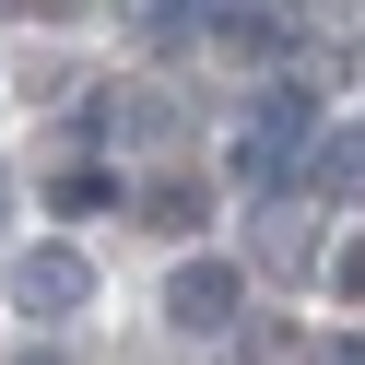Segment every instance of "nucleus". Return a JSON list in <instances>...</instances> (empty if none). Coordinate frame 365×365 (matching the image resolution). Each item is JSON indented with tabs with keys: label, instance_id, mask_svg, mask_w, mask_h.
I'll list each match as a JSON object with an SVG mask.
<instances>
[{
	"label": "nucleus",
	"instance_id": "5",
	"mask_svg": "<svg viewBox=\"0 0 365 365\" xmlns=\"http://www.w3.org/2000/svg\"><path fill=\"white\" fill-rule=\"evenodd\" d=\"M307 189H318V200H365V130H318Z\"/></svg>",
	"mask_w": 365,
	"mask_h": 365
},
{
	"label": "nucleus",
	"instance_id": "2",
	"mask_svg": "<svg viewBox=\"0 0 365 365\" xmlns=\"http://www.w3.org/2000/svg\"><path fill=\"white\" fill-rule=\"evenodd\" d=\"M12 307H24V318H83V307H95V259H83L71 236L12 247Z\"/></svg>",
	"mask_w": 365,
	"mask_h": 365
},
{
	"label": "nucleus",
	"instance_id": "10",
	"mask_svg": "<svg viewBox=\"0 0 365 365\" xmlns=\"http://www.w3.org/2000/svg\"><path fill=\"white\" fill-rule=\"evenodd\" d=\"M341 365H365V341H341Z\"/></svg>",
	"mask_w": 365,
	"mask_h": 365
},
{
	"label": "nucleus",
	"instance_id": "4",
	"mask_svg": "<svg viewBox=\"0 0 365 365\" xmlns=\"http://www.w3.org/2000/svg\"><path fill=\"white\" fill-rule=\"evenodd\" d=\"M83 142H165V130H177V106L165 95H153V83H106V95H83Z\"/></svg>",
	"mask_w": 365,
	"mask_h": 365
},
{
	"label": "nucleus",
	"instance_id": "6",
	"mask_svg": "<svg viewBox=\"0 0 365 365\" xmlns=\"http://www.w3.org/2000/svg\"><path fill=\"white\" fill-rule=\"evenodd\" d=\"M48 200H59V212H118V177H106V165H71Z\"/></svg>",
	"mask_w": 365,
	"mask_h": 365
},
{
	"label": "nucleus",
	"instance_id": "9",
	"mask_svg": "<svg viewBox=\"0 0 365 365\" xmlns=\"http://www.w3.org/2000/svg\"><path fill=\"white\" fill-rule=\"evenodd\" d=\"M189 24H200V0H142V36H153V48H177Z\"/></svg>",
	"mask_w": 365,
	"mask_h": 365
},
{
	"label": "nucleus",
	"instance_id": "8",
	"mask_svg": "<svg viewBox=\"0 0 365 365\" xmlns=\"http://www.w3.org/2000/svg\"><path fill=\"white\" fill-rule=\"evenodd\" d=\"M142 212L165 224V236H189V224H200V189H177V177H165V189H142Z\"/></svg>",
	"mask_w": 365,
	"mask_h": 365
},
{
	"label": "nucleus",
	"instance_id": "11",
	"mask_svg": "<svg viewBox=\"0 0 365 365\" xmlns=\"http://www.w3.org/2000/svg\"><path fill=\"white\" fill-rule=\"evenodd\" d=\"M12 365H59V354H12Z\"/></svg>",
	"mask_w": 365,
	"mask_h": 365
},
{
	"label": "nucleus",
	"instance_id": "1",
	"mask_svg": "<svg viewBox=\"0 0 365 365\" xmlns=\"http://www.w3.org/2000/svg\"><path fill=\"white\" fill-rule=\"evenodd\" d=\"M318 95L307 83H283V95H259L247 106V142H236V165H247V189H283V177H307V153H318Z\"/></svg>",
	"mask_w": 365,
	"mask_h": 365
},
{
	"label": "nucleus",
	"instance_id": "3",
	"mask_svg": "<svg viewBox=\"0 0 365 365\" xmlns=\"http://www.w3.org/2000/svg\"><path fill=\"white\" fill-rule=\"evenodd\" d=\"M236 307H247V271H236V259H177V271H165L177 341H224V330H236Z\"/></svg>",
	"mask_w": 365,
	"mask_h": 365
},
{
	"label": "nucleus",
	"instance_id": "7",
	"mask_svg": "<svg viewBox=\"0 0 365 365\" xmlns=\"http://www.w3.org/2000/svg\"><path fill=\"white\" fill-rule=\"evenodd\" d=\"M259 247H271V259H283V271H307V259H318V236H307V224H294V212H271V224H259Z\"/></svg>",
	"mask_w": 365,
	"mask_h": 365
}]
</instances>
